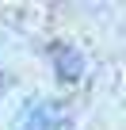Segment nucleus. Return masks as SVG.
Segmentation results:
<instances>
[{"label":"nucleus","instance_id":"f257e3e1","mask_svg":"<svg viewBox=\"0 0 126 130\" xmlns=\"http://www.w3.org/2000/svg\"><path fill=\"white\" fill-rule=\"evenodd\" d=\"M19 130H73V111L61 100H31L19 111Z\"/></svg>","mask_w":126,"mask_h":130},{"label":"nucleus","instance_id":"f03ea898","mask_svg":"<svg viewBox=\"0 0 126 130\" xmlns=\"http://www.w3.org/2000/svg\"><path fill=\"white\" fill-rule=\"evenodd\" d=\"M50 65H53L57 84H77L84 77V54L73 42H53L50 46Z\"/></svg>","mask_w":126,"mask_h":130}]
</instances>
